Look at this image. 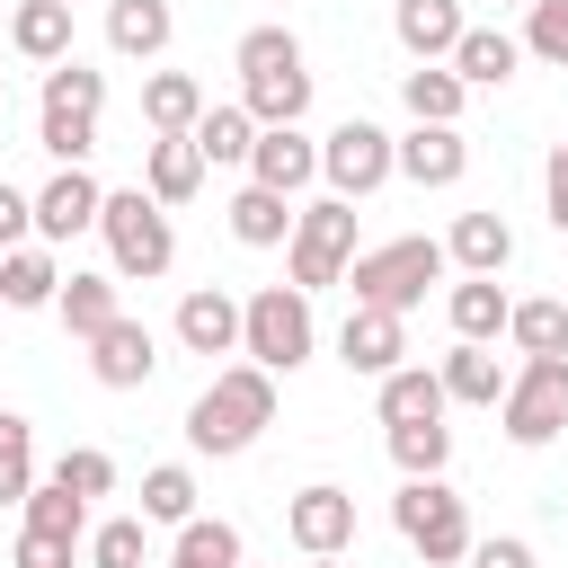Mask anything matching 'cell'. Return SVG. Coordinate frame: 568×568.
Returning a JSON list of instances; mask_svg holds the SVG:
<instances>
[{"label":"cell","mask_w":568,"mask_h":568,"mask_svg":"<svg viewBox=\"0 0 568 568\" xmlns=\"http://www.w3.org/2000/svg\"><path fill=\"white\" fill-rule=\"evenodd\" d=\"M390 524H399V541H408L426 568H453V559H470V497H453L444 479H399V497H390Z\"/></svg>","instance_id":"obj_7"},{"label":"cell","mask_w":568,"mask_h":568,"mask_svg":"<svg viewBox=\"0 0 568 568\" xmlns=\"http://www.w3.org/2000/svg\"><path fill=\"white\" fill-rule=\"evenodd\" d=\"M435 373H444V399H453V408H497L506 382H515V373L497 364V346H470V337H453V355H444Z\"/></svg>","instance_id":"obj_21"},{"label":"cell","mask_w":568,"mask_h":568,"mask_svg":"<svg viewBox=\"0 0 568 568\" xmlns=\"http://www.w3.org/2000/svg\"><path fill=\"white\" fill-rule=\"evenodd\" d=\"M27 231H36V195H18V186L0 178V257L27 248Z\"/></svg>","instance_id":"obj_42"},{"label":"cell","mask_w":568,"mask_h":568,"mask_svg":"<svg viewBox=\"0 0 568 568\" xmlns=\"http://www.w3.org/2000/svg\"><path fill=\"white\" fill-rule=\"evenodd\" d=\"M311 178H320V142H311L302 124H266L257 151H248V186H266V195H302Z\"/></svg>","instance_id":"obj_14"},{"label":"cell","mask_w":568,"mask_h":568,"mask_svg":"<svg viewBox=\"0 0 568 568\" xmlns=\"http://www.w3.org/2000/svg\"><path fill=\"white\" fill-rule=\"evenodd\" d=\"M98 213H106V186L89 169H53L36 186V240H80V231H98Z\"/></svg>","instance_id":"obj_12"},{"label":"cell","mask_w":568,"mask_h":568,"mask_svg":"<svg viewBox=\"0 0 568 568\" xmlns=\"http://www.w3.org/2000/svg\"><path fill=\"white\" fill-rule=\"evenodd\" d=\"M71 550L80 541H62V532H18V559L9 568H71Z\"/></svg>","instance_id":"obj_44"},{"label":"cell","mask_w":568,"mask_h":568,"mask_svg":"<svg viewBox=\"0 0 568 568\" xmlns=\"http://www.w3.org/2000/svg\"><path fill=\"white\" fill-rule=\"evenodd\" d=\"M231 71H240V106L257 124H302L311 115V71H302V36L293 27H248Z\"/></svg>","instance_id":"obj_2"},{"label":"cell","mask_w":568,"mask_h":568,"mask_svg":"<svg viewBox=\"0 0 568 568\" xmlns=\"http://www.w3.org/2000/svg\"><path fill=\"white\" fill-rule=\"evenodd\" d=\"M27 488H36V426L0 408V506H27Z\"/></svg>","instance_id":"obj_37"},{"label":"cell","mask_w":568,"mask_h":568,"mask_svg":"<svg viewBox=\"0 0 568 568\" xmlns=\"http://www.w3.org/2000/svg\"><path fill=\"white\" fill-rule=\"evenodd\" d=\"M506 337H515V355H568V302H559V293H541V302H515Z\"/></svg>","instance_id":"obj_34"},{"label":"cell","mask_w":568,"mask_h":568,"mask_svg":"<svg viewBox=\"0 0 568 568\" xmlns=\"http://www.w3.org/2000/svg\"><path fill=\"white\" fill-rule=\"evenodd\" d=\"M27 532H62V541H80L89 532V497H71V488H27Z\"/></svg>","instance_id":"obj_39"},{"label":"cell","mask_w":568,"mask_h":568,"mask_svg":"<svg viewBox=\"0 0 568 568\" xmlns=\"http://www.w3.org/2000/svg\"><path fill=\"white\" fill-rule=\"evenodd\" d=\"M89 373H98L106 390H142V382L160 373V337H151L142 320H115V328L89 337Z\"/></svg>","instance_id":"obj_17"},{"label":"cell","mask_w":568,"mask_h":568,"mask_svg":"<svg viewBox=\"0 0 568 568\" xmlns=\"http://www.w3.org/2000/svg\"><path fill=\"white\" fill-rule=\"evenodd\" d=\"M390 36H399L408 62H453L470 18H462V0H390Z\"/></svg>","instance_id":"obj_15"},{"label":"cell","mask_w":568,"mask_h":568,"mask_svg":"<svg viewBox=\"0 0 568 568\" xmlns=\"http://www.w3.org/2000/svg\"><path fill=\"white\" fill-rule=\"evenodd\" d=\"M204 106H213V98H204L195 71H151V80H142V124H151V133H195Z\"/></svg>","instance_id":"obj_26"},{"label":"cell","mask_w":568,"mask_h":568,"mask_svg":"<svg viewBox=\"0 0 568 568\" xmlns=\"http://www.w3.org/2000/svg\"><path fill=\"white\" fill-rule=\"evenodd\" d=\"M444 320H453V337H470V346H488V337H506V320H515V302H506V284H497V275H462V284L444 293Z\"/></svg>","instance_id":"obj_22"},{"label":"cell","mask_w":568,"mask_h":568,"mask_svg":"<svg viewBox=\"0 0 568 568\" xmlns=\"http://www.w3.org/2000/svg\"><path fill=\"white\" fill-rule=\"evenodd\" d=\"M9 44H18L36 71L71 62V9H62V0H18V9H9Z\"/></svg>","instance_id":"obj_25"},{"label":"cell","mask_w":568,"mask_h":568,"mask_svg":"<svg viewBox=\"0 0 568 568\" xmlns=\"http://www.w3.org/2000/svg\"><path fill=\"white\" fill-rule=\"evenodd\" d=\"M541 204H550V222L568 231V142H550V160H541Z\"/></svg>","instance_id":"obj_45"},{"label":"cell","mask_w":568,"mask_h":568,"mask_svg":"<svg viewBox=\"0 0 568 568\" xmlns=\"http://www.w3.org/2000/svg\"><path fill=\"white\" fill-rule=\"evenodd\" d=\"M98 240H106V275H115V284H151V275H169V266H178L169 204H151L142 186H106Z\"/></svg>","instance_id":"obj_4"},{"label":"cell","mask_w":568,"mask_h":568,"mask_svg":"<svg viewBox=\"0 0 568 568\" xmlns=\"http://www.w3.org/2000/svg\"><path fill=\"white\" fill-rule=\"evenodd\" d=\"M399 98H408L417 124H462V106H470V89H462L453 62H417V71H399Z\"/></svg>","instance_id":"obj_29"},{"label":"cell","mask_w":568,"mask_h":568,"mask_svg":"<svg viewBox=\"0 0 568 568\" xmlns=\"http://www.w3.org/2000/svg\"><path fill=\"white\" fill-rule=\"evenodd\" d=\"M506 9H532V0H506Z\"/></svg>","instance_id":"obj_47"},{"label":"cell","mask_w":568,"mask_h":568,"mask_svg":"<svg viewBox=\"0 0 568 568\" xmlns=\"http://www.w3.org/2000/svg\"><path fill=\"white\" fill-rule=\"evenodd\" d=\"M470 568H541V559L524 532H488V541H470Z\"/></svg>","instance_id":"obj_43"},{"label":"cell","mask_w":568,"mask_h":568,"mask_svg":"<svg viewBox=\"0 0 568 568\" xmlns=\"http://www.w3.org/2000/svg\"><path fill=\"white\" fill-rule=\"evenodd\" d=\"M169 568H248V550H240V524H222V515H195V524H178V550H169Z\"/></svg>","instance_id":"obj_33"},{"label":"cell","mask_w":568,"mask_h":568,"mask_svg":"<svg viewBox=\"0 0 568 568\" xmlns=\"http://www.w3.org/2000/svg\"><path fill=\"white\" fill-rule=\"evenodd\" d=\"M257 115L231 98V106H204V124H195V151H204V169H248V151H257Z\"/></svg>","instance_id":"obj_30"},{"label":"cell","mask_w":568,"mask_h":568,"mask_svg":"<svg viewBox=\"0 0 568 568\" xmlns=\"http://www.w3.org/2000/svg\"><path fill=\"white\" fill-rule=\"evenodd\" d=\"M169 36H178V9H169V0H106V44H115L124 62L169 53Z\"/></svg>","instance_id":"obj_24"},{"label":"cell","mask_w":568,"mask_h":568,"mask_svg":"<svg viewBox=\"0 0 568 568\" xmlns=\"http://www.w3.org/2000/svg\"><path fill=\"white\" fill-rule=\"evenodd\" d=\"M390 462H399V479H444L453 426H444V417H435V426H390Z\"/></svg>","instance_id":"obj_35"},{"label":"cell","mask_w":568,"mask_h":568,"mask_svg":"<svg viewBox=\"0 0 568 568\" xmlns=\"http://www.w3.org/2000/svg\"><path fill=\"white\" fill-rule=\"evenodd\" d=\"M53 488H71V497H106V488H115V453H98V444H71V453L53 462Z\"/></svg>","instance_id":"obj_40"},{"label":"cell","mask_w":568,"mask_h":568,"mask_svg":"<svg viewBox=\"0 0 568 568\" xmlns=\"http://www.w3.org/2000/svg\"><path fill=\"white\" fill-rule=\"evenodd\" d=\"M337 364H346V373H373V382H382V373H399V364H408V320H399V311H364V302H355V311H346V328H337Z\"/></svg>","instance_id":"obj_13"},{"label":"cell","mask_w":568,"mask_h":568,"mask_svg":"<svg viewBox=\"0 0 568 568\" xmlns=\"http://www.w3.org/2000/svg\"><path fill=\"white\" fill-rule=\"evenodd\" d=\"M266 426H275V373H257V364H222V373L195 390V408H186V444L213 453V462L248 453Z\"/></svg>","instance_id":"obj_1"},{"label":"cell","mask_w":568,"mask_h":568,"mask_svg":"<svg viewBox=\"0 0 568 568\" xmlns=\"http://www.w3.org/2000/svg\"><path fill=\"white\" fill-rule=\"evenodd\" d=\"M497 426H506V444H524V453L559 444V435H568V355H524V373H515L506 399H497Z\"/></svg>","instance_id":"obj_8"},{"label":"cell","mask_w":568,"mask_h":568,"mask_svg":"<svg viewBox=\"0 0 568 568\" xmlns=\"http://www.w3.org/2000/svg\"><path fill=\"white\" fill-rule=\"evenodd\" d=\"M98 115H106V71H89L80 53L53 62V71H44V98H36V142H44L62 169H89Z\"/></svg>","instance_id":"obj_3"},{"label":"cell","mask_w":568,"mask_h":568,"mask_svg":"<svg viewBox=\"0 0 568 568\" xmlns=\"http://www.w3.org/2000/svg\"><path fill=\"white\" fill-rule=\"evenodd\" d=\"M284 532H293L302 559H346V541H355V497H346L337 479H311V488L284 497Z\"/></svg>","instance_id":"obj_11"},{"label":"cell","mask_w":568,"mask_h":568,"mask_svg":"<svg viewBox=\"0 0 568 568\" xmlns=\"http://www.w3.org/2000/svg\"><path fill=\"white\" fill-rule=\"evenodd\" d=\"M311 568H337V559H311Z\"/></svg>","instance_id":"obj_48"},{"label":"cell","mask_w":568,"mask_h":568,"mask_svg":"<svg viewBox=\"0 0 568 568\" xmlns=\"http://www.w3.org/2000/svg\"><path fill=\"white\" fill-rule=\"evenodd\" d=\"M195 186H204L195 133H151V151H142V195H151V204H195Z\"/></svg>","instance_id":"obj_19"},{"label":"cell","mask_w":568,"mask_h":568,"mask_svg":"<svg viewBox=\"0 0 568 568\" xmlns=\"http://www.w3.org/2000/svg\"><path fill=\"white\" fill-rule=\"evenodd\" d=\"M559 302H568V293H559Z\"/></svg>","instance_id":"obj_49"},{"label":"cell","mask_w":568,"mask_h":568,"mask_svg":"<svg viewBox=\"0 0 568 568\" xmlns=\"http://www.w3.org/2000/svg\"><path fill=\"white\" fill-rule=\"evenodd\" d=\"M240 355L257 373H302L320 355V320H311V293L302 284H257L240 302Z\"/></svg>","instance_id":"obj_5"},{"label":"cell","mask_w":568,"mask_h":568,"mask_svg":"<svg viewBox=\"0 0 568 568\" xmlns=\"http://www.w3.org/2000/svg\"><path fill=\"white\" fill-rule=\"evenodd\" d=\"M382 426H435L453 399H444V373L435 364H399V373H382Z\"/></svg>","instance_id":"obj_23"},{"label":"cell","mask_w":568,"mask_h":568,"mask_svg":"<svg viewBox=\"0 0 568 568\" xmlns=\"http://www.w3.org/2000/svg\"><path fill=\"white\" fill-rule=\"evenodd\" d=\"M62 9H71V0H62Z\"/></svg>","instance_id":"obj_50"},{"label":"cell","mask_w":568,"mask_h":568,"mask_svg":"<svg viewBox=\"0 0 568 568\" xmlns=\"http://www.w3.org/2000/svg\"><path fill=\"white\" fill-rule=\"evenodd\" d=\"M89 568H151V524L142 515H115L89 532Z\"/></svg>","instance_id":"obj_38"},{"label":"cell","mask_w":568,"mask_h":568,"mask_svg":"<svg viewBox=\"0 0 568 568\" xmlns=\"http://www.w3.org/2000/svg\"><path fill=\"white\" fill-rule=\"evenodd\" d=\"M524 53H541V62L568 71V0H532L524 9Z\"/></svg>","instance_id":"obj_41"},{"label":"cell","mask_w":568,"mask_h":568,"mask_svg":"<svg viewBox=\"0 0 568 568\" xmlns=\"http://www.w3.org/2000/svg\"><path fill=\"white\" fill-rule=\"evenodd\" d=\"M284 248H293V284H302V293L346 284V266L364 257V248H355V204H346V195H311V204L293 213V240H284Z\"/></svg>","instance_id":"obj_9"},{"label":"cell","mask_w":568,"mask_h":568,"mask_svg":"<svg viewBox=\"0 0 568 568\" xmlns=\"http://www.w3.org/2000/svg\"><path fill=\"white\" fill-rule=\"evenodd\" d=\"M453 275V257H444V240H426V231H408V240H382V248H364L355 266H346V284H355V302L364 311H417L426 302V284H444Z\"/></svg>","instance_id":"obj_6"},{"label":"cell","mask_w":568,"mask_h":568,"mask_svg":"<svg viewBox=\"0 0 568 568\" xmlns=\"http://www.w3.org/2000/svg\"><path fill=\"white\" fill-rule=\"evenodd\" d=\"M515 62H524V36H506V27H470V36L453 44L462 89H506V80H515Z\"/></svg>","instance_id":"obj_28"},{"label":"cell","mask_w":568,"mask_h":568,"mask_svg":"<svg viewBox=\"0 0 568 568\" xmlns=\"http://www.w3.org/2000/svg\"><path fill=\"white\" fill-rule=\"evenodd\" d=\"M462 169H470L462 124H408L399 133V178L408 186H462Z\"/></svg>","instance_id":"obj_18"},{"label":"cell","mask_w":568,"mask_h":568,"mask_svg":"<svg viewBox=\"0 0 568 568\" xmlns=\"http://www.w3.org/2000/svg\"><path fill=\"white\" fill-rule=\"evenodd\" d=\"M0 115H9V71H0Z\"/></svg>","instance_id":"obj_46"},{"label":"cell","mask_w":568,"mask_h":568,"mask_svg":"<svg viewBox=\"0 0 568 568\" xmlns=\"http://www.w3.org/2000/svg\"><path fill=\"white\" fill-rule=\"evenodd\" d=\"M444 257H453L462 275H506V266H515V231H506V213H453Z\"/></svg>","instance_id":"obj_20"},{"label":"cell","mask_w":568,"mask_h":568,"mask_svg":"<svg viewBox=\"0 0 568 568\" xmlns=\"http://www.w3.org/2000/svg\"><path fill=\"white\" fill-rule=\"evenodd\" d=\"M142 524H195V470L186 462L142 470Z\"/></svg>","instance_id":"obj_36"},{"label":"cell","mask_w":568,"mask_h":568,"mask_svg":"<svg viewBox=\"0 0 568 568\" xmlns=\"http://www.w3.org/2000/svg\"><path fill=\"white\" fill-rule=\"evenodd\" d=\"M293 195H266V186H240L231 195V240L240 248H275V240H293Z\"/></svg>","instance_id":"obj_32"},{"label":"cell","mask_w":568,"mask_h":568,"mask_svg":"<svg viewBox=\"0 0 568 568\" xmlns=\"http://www.w3.org/2000/svg\"><path fill=\"white\" fill-rule=\"evenodd\" d=\"M320 178H328V195L364 204L373 186H390V178H399V142H390L373 115H346V124L320 142Z\"/></svg>","instance_id":"obj_10"},{"label":"cell","mask_w":568,"mask_h":568,"mask_svg":"<svg viewBox=\"0 0 568 568\" xmlns=\"http://www.w3.org/2000/svg\"><path fill=\"white\" fill-rule=\"evenodd\" d=\"M178 346L186 355H240V302L222 293V284H195V293H178Z\"/></svg>","instance_id":"obj_16"},{"label":"cell","mask_w":568,"mask_h":568,"mask_svg":"<svg viewBox=\"0 0 568 568\" xmlns=\"http://www.w3.org/2000/svg\"><path fill=\"white\" fill-rule=\"evenodd\" d=\"M0 302H9V311H53V302H62V266H53L44 240H27V248L0 257Z\"/></svg>","instance_id":"obj_27"},{"label":"cell","mask_w":568,"mask_h":568,"mask_svg":"<svg viewBox=\"0 0 568 568\" xmlns=\"http://www.w3.org/2000/svg\"><path fill=\"white\" fill-rule=\"evenodd\" d=\"M53 320L89 346L98 328H115L124 320V302H115V275H62V302H53Z\"/></svg>","instance_id":"obj_31"}]
</instances>
